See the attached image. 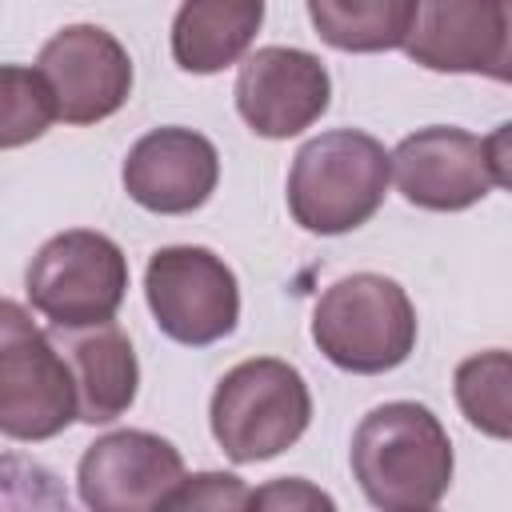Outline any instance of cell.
<instances>
[{
  "mask_svg": "<svg viewBox=\"0 0 512 512\" xmlns=\"http://www.w3.org/2000/svg\"><path fill=\"white\" fill-rule=\"evenodd\" d=\"M352 476L372 508H436L452 484V440L440 416L416 400L372 408L352 432Z\"/></svg>",
  "mask_w": 512,
  "mask_h": 512,
  "instance_id": "obj_1",
  "label": "cell"
},
{
  "mask_svg": "<svg viewBox=\"0 0 512 512\" xmlns=\"http://www.w3.org/2000/svg\"><path fill=\"white\" fill-rule=\"evenodd\" d=\"M504 44V0H416L404 52L428 72L488 76Z\"/></svg>",
  "mask_w": 512,
  "mask_h": 512,
  "instance_id": "obj_13",
  "label": "cell"
},
{
  "mask_svg": "<svg viewBox=\"0 0 512 512\" xmlns=\"http://www.w3.org/2000/svg\"><path fill=\"white\" fill-rule=\"evenodd\" d=\"M452 388L464 420L476 432L492 440H512V352L492 348L460 360Z\"/></svg>",
  "mask_w": 512,
  "mask_h": 512,
  "instance_id": "obj_17",
  "label": "cell"
},
{
  "mask_svg": "<svg viewBox=\"0 0 512 512\" xmlns=\"http://www.w3.org/2000/svg\"><path fill=\"white\" fill-rule=\"evenodd\" d=\"M252 508H332V496L312 488L308 480H276L252 492Z\"/></svg>",
  "mask_w": 512,
  "mask_h": 512,
  "instance_id": "obj_20",
  "label": "cell"
},
{
  "mask_svg": "<svg viewBox=\"0 0 512 512\" xmlns=\"http://www.w3.org/2000/svg\"><path fill=\"white\" fill-rule=\"evenodd\" d=\"M220 180L216 144L192 128H152L124 156L128 196L160 216L196 212Z\"/></svg>",
  "mask_w": 512,
  "mask_h": 512,
  "instance_id": "obj_12",
  "label": "cell"
},
{
  "mask_svg": "<svg viewBox=\"0 0 512 512\" xmlns=\"http://www.w3.org/2000/svg\"><path fill=\"white\" fill-rule=\"evenodd\" d=\"M484 152H488V168H492V180L500 188L512 192V120L500 124L488 140H484Z\"/></svg>",
  "mask_w": 512,
  "mask_h": 512,
  "instance_id": "obj_21",
  "label": "cell"
},
{
  "mask_svg": "<svg viewBox=\"0 0 512 512\" xmlns=\"http://www.w3.org/2000/svg\"><path fill=\"white\" fill-rule=\"evenodd\" d=\"M52 120H60L56 96L40 68L4 64L0 72V144L20 148L28 140H40Z\"/></svg>",
  "mask_w": 512,
  "mask_h": 512,
  "instance_id": "obj_18",
  "label": "cell"
},
{
  "mask_svg": "<svg viewBox=\"0 0 512 512\" xmlns=\"http://www.w3.org/2000/svg\"><path fill=\"white\" fill-rule=\"evenodd\" d=\"M184 456L172 440L140 428H120L84 448L76 468L80 500L96 512L172 508L184 484Z\"/></svg>",
  "mask_w": 512,
  "mask_h": 512,
  "instance_id": "obj_8",
  "label": "cell"
},
{
  "mask_svg": "<svg viewBox=\"0 0 512 512\" xmlns=\"http://www.w3.org/2000/svg\"><path fill=\"white\" fill-rule=\"evenodd\" d=\"M172 508H252V488L228 472H200L180 484Z\"/></svg>",
  "mask_w": 512,
  "mask_h": 512,
  "instance_id": "obj_19",
  "label": "cell"
},
{
  "mask_svg": "<svg viewBox=\"0 0 512 512\" xmlns=\"http://www.w3.org/2000/svg\"><path fill=\"white\" fill-rule=\"evenodd\" d=\"M28 304L52 328H92L116 320L128 292V260L120 244L92 228L52 236L28 264Z\"/></svg>",
  "mask_w": 512,
  "mask_h": 512,
  "instance_id": "obj_6",
  "label": "cell"
},
{
  "mask_svg": "<svg viewBox=\"0 0 512 512\" xmlns=\"http://www.w3.org/2000/svg\"><path fill=\"white\" fill-rule=\"evenodd\" d=\"M316 348L344 372L380 376L416 348V308L408 292L380 272H352L324 288L312 312Z\"/></svg>",
  "mask_w": 512,
  "mask_h": 512,
  "instance_id": "obj_3",
  "label": "cell"
},
{
  "mask_svg": "<svg viewBox=\"0 0 512 512\" xmlns=\"http://www.w3.org/2000/svg\"><path fill=\"white\" fill-rule=\"evenodd\" d=\"M36 68L44 72L64 124L108 120L112 112L124 108L132 92V56L100 24L60 28L40 48Z\"/></svg>",
  "mask_w": 512,
  "mask_h": 512,
  "instance_id": "obj_10",
  "label": "cell"
},
{
  "mask_svg": "<svg viewBox=\"0 0 512 512\" xmlns=\"http://www.w3.org/2000/svg\"><path fill=\"white\" fill-rule=\"evenodd\" d=\"M80 420L76 376L60 344L40 332L16 300L0 304V432L8 440H52Z\"/></svg>",
  "mask_w": 512,
  "mask_h": 512,
  "instance_id": "obj_5",
  "label": "cell"
},
{
  "mask_svg": "<svg viewBox=\"0 0 512 512\" xmlns=\"http://www.w3.org/2000/svg\"><path fill=\"white\" fill-rule=\"evenodd\" d=\"M56 344L76 376V400L84 424H112L124 416L140 388V364L132 340L108 320L92 328H56Z\"/></svg>",
  "mask_w": 512,
  "mask_h": 512,
  "instance_id": "obj_14",
  "label": "cell"
},
{
  "mask_svg": "<svg viewBox=\"0 0 512 512\" xmlns=\"http://www.w3.org/2000/svg\"><path fill=\"white\" fill-rule=\"evenodd\" d=\"M144 296L156 328L188 348L224 340L240 320L236 272L200 244H172L152 252L144 268Z\"/></svg>",
  "mask_w": 512,
  "mask_h": 512,
  "instance_id": "obj_7",
  "label": "cell"
},
{
  "mask_svg": "<svg viewBox=\"0 0 512 512\" xmlns=\"http://www.w3.org/2000/svg\"><path fill=\"white\" fill-rule=\"evenodd\" d=\"M392 152L368 132L332 128L312 136L288 172V212L304 232L344 236L368 224L388 192Z\"/></svg>",
  "mask_w": 512,
  "mask_h": 512,
  "instance_id": "obj_2",
  "label": "cell"
},
{
  "mask_svg": "<svg viewBox=\"0 0 512 512\" xmlns=\"http://www.w3.org/2000/svg\"><path fill=\"white\" fill-rule=\"evenodd\" d=\"M208 420L228 460L256 464L280 456L304 436L312 420V396L300 368L276 356H256L220 376Z\"/></svg>",
  "mask_w": 512,
  "mask_h": 512,
  "instance_id": "obj_4",
  "label": "cell"
},
{
  "mask_svg": "<svg viewBox=\"0 0 512 512\" xmlns=\"http://www.w3.org/2000/svg\"><path fill=\"white\" fill-rule=\"evenodd\" d=\"M312 28L340 52H392L404 48L416 0H308Z\"/></svg>",
  "mask_w": 512,
  "mask_h": 512,
  "instance_id": "obj_16",
  "label": "cell"
},
{
  "mask_svg": "<svg viewBox=\"0 0 512 512\" xmlns=\"http://www.w3.org/2000/svg\"><path fill=\"white\" fill-rule=\"evenodd\" d=\"M264 24V0H184L172 20V60L192 76L236 64Z\"/></svg>",
  "mask_w": 512,
  "mask_h": 512,
  "instance_id": "obj_15",
  "label": "cell"
},
{
  "mask_svg": "<svg viewBox=\"0 0 512 512\" xmlns=\"http://www.w3.org/2000/svg\"><path fill=\"white\" fill-rule=\"evenodd\" d=\"M236 112L264 140H288L312 128L332 100V80L320 56L304 48H256L236 72Z\"/></svg>",
  "mask_w": 512,
  "mask_h": 512,
  "instance_id": "obj_9",
  "label": "cell"
},
{
  "mask_svg": "<svg viewBox=\"0 0 512 512\" xmlns=\"http://www.w3.org/2000/svg\"><path fill=\"white\" fill-rule=\"evenodd\" d=\"M488 76L500 84H512V0H504V44H500V56Z\"/></svg>",
  "mask_w": 512,
  "mask_h": 512,
  "instance_id": "obj_22",
  "label": "cell"
},
{
  "mask_svg": "<svg viewBox=\"0 0 512 512\" xmlns=\"http://www.w3.org/2000/svg\"><path fill=\"white\" fill-rule=\"evenodd\" d=\"M392 180L408 204L428 212H464L496 184L484 140L452 124L404 136L392 152Z\"/></svg>",
  "mask_w": 512,
  "mask_h": 512,
  "instance_id": "obj_11",
  "label": "cell"
}]
</instances>
